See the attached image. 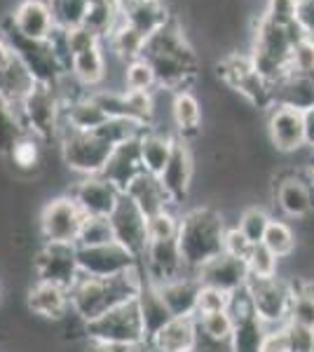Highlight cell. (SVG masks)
Listing matches in <instances>:
<instances>
[{
    "instance_id": "cell-1",
    "label": "cell",
    "mask_w": 314,
    "mask_h": 352,
    "mask_svg": "<svg viewBox=\"0 0 314 352\" xmlns=\"http://www.w3.org/2000/svg\"><path fill=\"white\" fill-rule=\"evenodd\" d=\"M144 272L131 270L117 277H85L80 275L76 287L71 289V310L82 320V324L101 317L104 312L117 305L134 300L144 287Z\"/></svg>"
},
{
    "instance_id": "cell-2",
    "label": "cell",
    "mask_w": 314,
    "mask_h": 352,
    "mask_svg": "<svg viewBox=\"0 0 314 352\" xmlns=\"http://www.w3.org/2000/svg\"><path fill=\"white\" fill-rule=\"evenodd\" d=\"M225 221L221 212L211 207L188 209L181 217L179 226V249L183 256L186 270L190 275H197L209 261L223 254V240H225Z\"/></svg>"
},
{
    "instance_id": "cell-3",
    "label": "cell",
    "mask_w": 314,
    "mask_h": 352,
    "mask_svg": "<svg viewBox=\"0 0 314 352\" xmlns=\"http://www.w3.org/2000/svg\"><path fill=\"white\" fill-rule=\"evenodd\" d=\"M293 41L289 36L287 26H277L267 21L265 16H258L251 24V43L249 56L256 71L275 87L282 78L289 76V59Z\"/></svg>"
},
{
    "instance_id": "cell-4",
    "label": "cell",
    "mask_w": 314,
    "mask_h": 352,
    "mask_svg": "<svg viewBox=\"0 0 314 352\" xmlns=\"http://www.w3.org/2000/svg\"><path fill=\"white\" fill-rule=\"evenodd\" d=\"M218 78L227 89L237 92L254 109L267 111L272 106V85L251 64L249 52H227L218 59Z\"/></svg>"
},
{
    "instance_id": "cell-5",
    "label": "cell",
    "mask_w": 314,
    "mask_h": 352,
    "mask_svg": "<svg viewBox=\"0 0 314 352\" xmlns=\"http://www.w3.org/2000/svg\"><path fill=\"white\" fill-rule=\"evenodd\" d=\"M56 144L64 164L80 176H96L104 172L108 157L115 148L99 132H76V129H64Z\"/></svg>"
},
{
    "instance_id": "cell-6",
    "label": "cell",
    "mask_w": 314,
    "mask_h": 352,
    "mask_svg": "<svg viewBox=\"0 0 314 352\" xmlns=\"http://www.w3.org/2000/svg\"><path fill=\"white\" fill-rule=\"evenodd\" d=\"M85 333H87L89 340H96V343H124V345L146 343L144 322H141L136 298L104 312V315L96 317L92 322H87L85 324Z\"/></svg>"
},
{
    "instance_id": "cell-7",
    "label": "cell",
    "mask_w": 314,
    "mask_h": 352,
    "mask_svg": "<svg viewBox=\"0 0 314 352\" xmlns=\"http://www.w3.org/2000/svg\"><path fill=\"white\" fill-rule=\"evenodd\" d=\"M247 298L256 315L265 322L267 327H284L289 322L291 300H293V282L284 277H249L247 282Z\"/></svg>"
},
{
    "instance_id": "cell-8",
    "label": "cell",
    "mask_w": 314,
    "mask_h": 352,
    "mask_svg": "<svg viewBox=\"0 0 314 352\" xmlns=\"http://www.w3.org/2000/svg\"><path fill=\"white\" fill-rule=\"evenodd\" d=\"M61 101L56 87H47V85H36L28 99L21 104L19 109V120L24 124L26 132L36 134L38 139L47 141H59V129H61Z\"/></svg>"
},
{
    "instance_id": "cell-9",
    "label": "cell",
    "mask_w": 314,
    "mask_h": 352,
    "mask_svg": "<svg viewBox=\"0 0 314 352\" xmlns=\"http://www.w3.org/2000/svg\"><path fill=\"white\" fill-rule=\"evenodd\" d=\"M36 275L40 282L64 287L71 292L80 280V263H78V247L64 242H45L33 258Z\"/></svg>"
},
{
    "instance_id": "cell-10",
    "label": "cell",
    "mask_w": 314,
    "mask_h": 352,
    "mask_svg": "<svg viewBox=\"0 0 314 352\" xmlns=\"http://www.w3.org/2000/svg\"><path fill=\"white\" fill-rule=\"evenodd\" d=\"M0 33L10 41L14 54L24 61L28 71L33 73V78H36L38 85L56 87L61 78L66 76L64 66H61V61L56 59L49 41H40V43L38 41H26V38H19L16 33L8 31V28H0Z\"/></svg>"
},
{
    "instance_id": "cell-11",
    "label": "cell",
    "mask_w": 314,
    "mask_h": 352,
    "mask_svg": "<svg viewBox=\"0 0 314 352\" xmlns=\"http://www.w3.org/2000/svg\"><path fill=\"white\" fill-rule=\"evenodd\" d=\"M78 263L85 277H117L141 268V261L117 242L78 247Z\"/></svg>"
},
{
    "instance_id": "cell-12",
    "label": "cell",
    "mask_w": 314,
    "mask_h": 352,
    "mask_svg": "<svg viewBox=\"0 0 314 352\" xmlns=\"http://www.w3.org/2000/svg\"><path fill=\"white\" fill-rule=\"evenodd\" d=\"M0 28H8L26 41H49V36L56 31L52 5L45 0H19L12 12L5 14V19L0 21Z\"/></svg>"
},
{
    "instance_id": "cell-13",
    "label": "cell",
    "mask_w": 314,
    "mask_h": 352,
    "mask_svg": "<svg viewBox=\"0 0 314 352\" xmlns=\"http://www.w3.org/2000/svg\"><path fill=\"white\" fill-rule=\"evenodd\" d=\"M85 214L80 212L71 195H61L49 200L40 212V232L45 242H64L76 244L80 228H82Z\"/></svg>"
},
{
    "instance_id": "cell-14",
    "label": "cell",
    "mask_w": 314,
    "mask_h": 352,
    "mask_svg": "<svg viewBox=\"0 0 314 352\" xmlns=\"http://www.w3.org/2000/svg\"><path fill=\"white\" fill-rule=\"evenodd\" d=\"M141 272L153 285H164L176 277L190 275L186 270L183 256H181L179 240H153L148 242L146 254L141 258Z\"/></svg>"
},
{
    "instance_id": "cell-15",
    "label": "cell",
    "mask_w": 314,
    "mask_h": 352,
    "mask_svg": "<svg viewBox=\"0 0 314 352\" xmlns=\"http://www.w3.org/2000/svg\"><path fill=\"white\" fill-rule=\"evenodd\" d=\"M122 195L124 192L115 188L111 181H106L101 174L82 176L71 190V197L85 217H111Z\"/></svg>"
},
{
    "instance_id": "cell-16",
    "label": "cell",
    "mask_w": 314,
    "mask_h": 352,
    "mask_svg": "<svg viewBox=\"0 0 314 352\" xmlns=\"http://www.w3.org/2000/svg\"><path fill=\"white\" fill-rule=\"evenodd\" d=\"M111 226H113V237L117 244H122L127 252L134 254L136 258H144L146 247H148V228H146V217L127 195H122V200L117 202L115 212L111 214Z\"/></svg>"
},
{
    "instance_id": "cell-17",
    "label": "cell",
    "mask_w": 314,
    "mask_h": 352,
    "mask_svg": "<svg viewBox=\"0 0 314 352\" xmlns=\"http://www.w3.org/2000/svg\"><path fill=\"white\" fill-rule=\"evenodd\" d=\"M232 315H235V331L230 338L232 352H262V343L270 327L251 310L247 292H239L232 298Z\"/></svg>"
},
{
    "instance_id": "cell-18",
    "label": "cell",
    "mask_w": 314,
    "mask_h": 352,
    "mask_svg": "<svg viewBox=\"0 0 314 352\" xmlns=\"http://www.w3.org/2000/svg\"><path fill=\"white\" fill-rule=\"evenodd\" d=\"M267 136L270 144L279 153H298L305 148V120L302 111L289 109V106H270L267 109Z\"/></svg>"
},
{
    "instance_id": "cell-19",
    "label": "cell",
    "mask_w": 314,
    "mask_h": 352,
    "mask_svg": "<svg viewBox=\"0 0 314 352\" xmlns=\"http://www.w3.org/2000/svg\"><path fill=\"white\" fill-rule=\"evenodd\" d=\"M192 176H195V157H192V148L190 144L183 139L176 136V144H174V153H171L167 167L162 169L159 174V181H162L164 190L171 197V202L176 204H183L190 195L192 188Z\"/></svg>"
},
{
    "instance_id": "cell-20",
    "label": "cell",
    "mask_w": 314,
    "mask_h": 352,
    "mask_svg": "<svg viewBox=\"0 0 314 352\" xmlns=\"http://www.w3.org/2000/svg\"><path fill=\"white\" fill-rule=\"evenodd\" d=\"M277 207L291 219H305L314 212V181L310 172L305 176L291 172L279 176L275 184Z\"/></svg>"
},
{
    "instance_id": "cell-21",
    "label": "cell",
    "mask_w": 314,
    "mask_h": 352,
    "mask_svg": "<svg viewBox=\"0 0 314 352\" xmlns=\"http://www.w3.org/2000/svg\"><path fill=\"white\" fill-rule=\"evenodd\" d=\"M115 5L120 19L134 26L146 38H150L174 19V10L167 5V0H115Z\"/></svg>"
},
{
    "instance_id": "cell-22",
    "label": "cell",
    "mask_w": 314,
    "mask_h": 352,
    "mask_svg": "<svg viewBox=\"0 0 314 352\" xmlns=\"http://www.w3.org/2000/svg\"><path fill=\"white\" fill-rule=\"evenodd\" d=\"M197 277H199V282L207 287H216L227 294H239L247 289L249 268H247V261L221 254V256H216L214 261H209V263L197 272Z\"/></svg>"
},
{
    "instance_id": "cell-23",
    "label": "cell",
    "mask_w": 314,
    "mask_h": 352,
    "mask_svg": "<svg viewBox=\"0 0 314 352\" xmlns=\"http://www.w3.org/2000/svg\"><path fill=\"white\" fill-rule=\"evenodd\" d=\"M141 172H146V169H144V164H141L139 139H131V141H124V144H120L113 148L101 176L124 192L131 186V181H134Z\"/></svg>"
},
{
    "instance_id": "cell-24",
    "label": "cell",
    "mask_w": 314,
    "mask_h": 352,
    "mask_svg": "<svg viewBox=\"0 0 314 352\" xmlns=\"http://www.w3.org/2000/svg\"><path fill=\"white\" fill-rule=\"evenodd\" d=\"M202 101L190 89H181V92L171 94V122H174L176 136L190 144V139L202 134Z\"/></svg>"
},
{
    "instance_id": "cell-25",
    "label": "cell",
    "mask_w": 314,
    "mask_h": 352,
    "mask_svg": "<svg viewBox=\"0 0 314 352\" xmlns=\"http://www.w3.org/2000/svg\"><path fill=\"white\" fill-rule=\"evenodd\" d=\"M108 122V116L104 113L99 104L94 101L92 92L76 96L71 101H64L61 109V129H76V132H96L99 127H104Z\"/></svg>"
},
{
    "instance_id": "cell-26",
    "label": "cell",
    "mask_w": 314,
    "mask_h": 352,
    "mask_svg": "<svg viewBox=\"0 0 314 352\" xmlns=\"http://www.w3.org/2000/svg\"><path fill=\"white\" fill-rule=\"evenodd\" d=\"M124 195L144 212L146 219L155 217V214L164 212V209H174V202H171V197L167 195V190H164L159 176H155V174L141 172L134 181H131L129 188L124 190Z\"/></svg>"
},
{
    "instance_id": "cell-27",
    "label": "cell",
    "mask_w": 314,
    "mask_h": 352,
    "mask_svg": "<svg viewBox=\"0 0 314 352\" xmlns=\"http://www.w3.org/2000/svg\"><path fill=\"white\" fill-rule=\"evenodd\" d=\"M159 296L167 303V308L171 310L174 317H195L197 312V296L199 289H202V282H199L197 275H183L176 277V280H169L164 285H155Z\"/></svg>"
},
{
    "instance_id": "cell-28",
    "label": "cell",
    "mask_w": 314,
    "mask_h": 352,
    "mask_svg": "<svg viewBox=\"0 0 314 352\" xmlns=\"http://www.w3.org/2000/svg\"><path fill=\"white\" fill-rule=\"evenodd\" d=\"M36 85L38 82L33 78V73L28 71L26 64L16 54L10 59V64L0 68V96L12 106L16 116H19V109L28 99V94L36 89Z\"/></svg>"
},
{
    "instance_id": "cell-29",
    "label": "cell",
    "mask_w": 314,
    "mask_h": 352,
    "mask_svg": "<svg viewBox=\"0 0 314 352\" xmlns=\"http://www.w3.org/2000/svg\"><path fill=\"white\" fill-rule=\"evenodd\" d=\"M153 352H195L197 348V322L195 317H174L150 340Z\"/></svg>"
},
{
    "instance_id": "cell-30",
    "label": "cell",
    "mask_w": 314,
    "mask_h": 352,
    "mask_svg": "<svg viewBox=\"0 0 314 352\" xmlns=\"http://www.w3.org/2000/svg\"><path fill=\"white\" fill-rule=\"evenodd\" d=\"M28 308L45 320H64L71 310V292L38 280L28 289Z\"/></svg>"
},
{
    "instance_id": "cell-31",
    "label": "cell",
    "mask_w": 314,
    "mask_h": 352,
    "mask_svg": "<svg viewBox=\"0 0 314 352\" xmlns=\"http://www.w3.org/2000/svg\"><path fill=\"white\" fill-rule=\"evenodd\" d=\"M176 134L162 132V129H146L139 136V153H141V164L148 174L159 176L162 169L167 167L171 153H174Z\"/></svg>"
},
{
    "instance_id": "cell-32",
    "label": "cell",
    "mask_w": 314,
    "mask_h": 352,
    "mask_svg": "<svg viewBox=\"0 0 314 352\" xmlns=\"http://www.w3.org/2000/svg\"><path fill=\"white\" fill-rule=\"evenodd\" d=\"M272 106H289L302 111L314 109V76H293L289 73L272 87Z\"/></svg>"
},
{
    "instance_id": "cell-33",
    "label": "cell",
    "mask_w": 314,
    "mask_h": 352,
    "mask_svg": "<svg viewBox=\"0 0 314 352\" xmlns=\"http://www.w3.org/2000/svg\"><path fill=\"white\" fill-rule=\"evenodd\" d=\"M136 303H139L141 322H144L146 343H150L159 329L174 320V315H171L167 303H164L162 296H159L157 287L153 285V282H148V280L144 282V287H141L139 296H136Z\"/></svg>"
},
{
    "instance_id": "cell-34",
    "label": "cell",
    "mask_w": 314,
    "mask_h": 352,
    "mask_svg": "<svg viewBox=\"0 0 314 352\" xmlns=\"http://www.w3.org/2000/svg\"><path fill=\"white\" fill-rule=\"evenodd\" d=\"M68 73H71V76L76 78L85 89H89V92L104 87L106 76H108V59H106V52H104V45H101V47L89 50V52L73 56L71 71Z\"/></svg>"
},
{
    "instance_id": "cell-35",
    "label": "cell",
    "mask_w": 314,
    "mask_h": 352,
    "mask_svg": "<svg viewBox=\"0 0 314 352\" xmlns=\"http://www.w3.org/2000/svg\"><path fill=\"white\" fill-rule=\"evenodd\" d=\"M146 43H148V38L144 33H139L134 26L124 24V21H120L115 26V31L104 41V45H108V54H113L115 59L122 61V64L141 59L146 52Z\"/></svg>"
},
{
    "instance_id": "cell-36",
    "label": "cell",
    "mask_w": 314,
    "mask_h": 352,
    "mask_svg": "<svg viewBox=\"0 0 314 352\" xmlns=\"http://www.w3.org/2000/svg\"><path fill=\"white\" fill-rule=\"evenodd\" d=\"M43 144L45 141L38 139L36 134L24 132L14 141V146L10 148V153L5 157H8L16 172L33 174V172H38L40 164H43Z\"/></svg>"
},
{
    "instance_id": "cell-37",
    "label": "cell",
    "mask_w": 314,
    "mask_h": 352,
    "mask_svg": "<svg viewBox=\"0 0 314 352\" xmlns=\"http://www.w3.org/2000/svg\"><path fill=\"white\" fill-rule=\"evenodd\" d=\"M197 333L207 340L216 343H230L232 331H235V315L232 310L209 312V315H197Z\"/></svg>"
},
{
    "instance_id": "cell-38",
    "label": "cell",
    "mask_w": 314,
    "mask_h": 352,
    "mask_svg": "<svg viewBox=\"0 0 314 352\" xmlns=\"http://www.w3.org/2000/svg\"><path fill=\"white\" fill-rule=\"evenodd\" d=\"M120 21H122V19H120L117 5H115V0H113V3H94V5H89L87 14H85L82 26H87L89 31L96 33L101 41H106V38L111 36L113 31H115V26L120 24Z\"/></svg>"
},
{
    "instance_id": "cell-39",
    "label": "cell",
    "mask_w": 314,
    "mask_h": 352,
    "mask_svg": "<svg viewBox=\"0 0 314 352\" xmlns=\"http://www.w3.org/2000/svg\"><path fill=\"white\" fill-rule=\"evenodd\" d=\"M122 85L129 92H155L157 78H155V71H153L150 61H148L146 56H141V59H134V61H129V64H124Z\"/></svg>"
},
{
    "instance_id": "cell-40",
    "label": "cell",
    "mask_w": 314,
    "mask_h": 352,
    "mask_svg": "<svg viewBox=\"0 0 314 352\" xmlns=\"http://www.w3.org/2000/svg\"><path fill=\"white\" fill-rule=\"evenodd\" d=\"M108 242H115L111 219L108 217H85L76 247H99V244H108Z\"/></svg>"
},
{
    "instance_id": "cell-41",
    "label": "cell",
    "mask_w": 314,
    "mask_h": 352,
    "mask_svg": "<svg viewBox=\"0 0 314 352\" xmlns=\"http://www.w3.org/2000/svg\"><path fill=\"white\" fill-rule=\"evenodd\" d=\"M272 219L265 209L260 207H249L239 214V221H237V228L242 232L244 237L251 242V244H260L262 237H265L267 228H270Z\"/></svg>"
},
{
    "instance_id": "cell-42",
    "label": "cell",
    "mask_w": 314,
    "mask_h": 352,
    "mask_svg": "<svg viewBox=\"0 0 314 352\" xmlns=\"http://www.w3.org/2000/svg\"><path fill=\"white\" fill-rule=\"evenodd\" d=\"M262 244L275 254L277 258H287L295 252V232L291 230V226H287L284 221L272 219L270 228H267Z\"/></svg>"
},
{
    "instance_id": "cell-43",
    "label": "cell",
    "mask_w": 314,
    "mask_h": 352,
    "mask_svg": "<svg viewBox=\"0 0 314 352\" xmlns=\"http://www.w3.org/2000/svg\"><path fill=\"white\" fill-rule=\"evenodd\" d=\"M52 14L56 21V28H76L82 26L85 14L89 10V0H52Z\"/></svg>"
},
{
    "instance_id": "cell-44",
    "label": "cell",
    "mask_w": 314,
    "mask_h": 352,
    "mask_svg": "<svg viewBox=\"0 0 314 352\" xmlns=\"http://www.w3.org/2000/svg\"><path fill=\"white\" fill-rule=\"evenodd\" d=\"M24 132L26 129L19 120V116H16L12 106L0 96V153L8 155L10 148L14 146V141Z\"/></svg>"
},
{
    "instance_id": "cell-45",
    "label": "cell",
    "mask_w": 314,
    "mask_h": 352,
    "mask_svg": "<svg viewBox=\"0 0 314 352\" xmlns=\"http://www.w3.org/2000/svg\"><path fill=\"white\" fill-rule=\"evenodd\" d=\"M179 226H181V217L174 209H164V212L155 214V217H148L146 219L148 242L176 240V237H179Z\"/></svg>"
},
{
    "instance_id": "cell-46",
    "label": "cell",
    "mask_w": 314,
    "mask_h": 352,
    "mask_svg": "<svg viewBox=\"0 0 314 352\" xmlns=\"http://www.w3.org/2000/svg\"><path fill=\"white\" fill-rule=\"evenodd\" d=\"M247 268H249V277H258V280H265V277H277L279 270V258L265 244H254V249L247 256Z\"/></svg>"
},
{
    "instance_id": "cell-47",
    "label": "cell",
    "mask_w": 314,
    "mask_h": 352,
    "mask_svg": "<svg viewBox=\"0 0 314 352\" xmlns=\"http://www.w3.org/2000/svg\"><path fill=\"white\" fill-rule=\"evenodd\" d=\"M289 73L293 76H314V36H305L291 50Z\"/></svg>"
},
{
    "instance_id": "cell-48",
    "label": "cell",
    "mask_w": 314,
    "mask_h": 352,
    "mask_svg": "<svg viewBox=\"0 0 314 352\" xmlns=\"http://www.w3.org/2000/svg\"><path fill=\"white\" fill-rule=\"evenodd\" d=\"M232 298L235 294H227V292H221L216 287H207L202 285L199 289V296H197V315H209V312H221V310H230L232 308Z\"/></svg>"
},
{
    "instance_id": "cell-49",
    "label": "cell",
    "mask_w": 314,
    "mask_h": 352,
    "mask_svg": "<svg viewBox=\"0 0 314 352\" xmlns=\"http://www.w3.org/2000/svg\"><path fill=\"white\" fill-rule=\"evenodd\" d=\"M295 8H298V0H262L260 16L277 26H291L295 24Z\"/></svg>"
},
{
    "instance_id": "cell-50",
    "label": "cell",
    "mask_w": 314,
    "mask_h": 352,
    "mask_svg": "<svg viewBox=\"0 0 314 352\" xmlns=\"http://www.w3.org/2000/svg\"><path fill=\"white\" fill-rule=\"evenodd\" d=\"M101 45H104V41H101L96 33L89 31L87 26H76L66 31V47H68V52H71V56L89 52V50L101 47Z\"/></svg>"
},
{
    "instance_id": "cell-51",
    "label": "cell",
    "mask_w": 314,
    "mask_h": 352,
    "mask_svg": "<svg viewBox=\"0 0 314 352\" xmlns=\"http://www.w3.org/2000/svg\"><path fill=\"white\" fill-rule=\"evenodd\" d=\"M289 322L314 327V296H310V294H305V292H300V289L293 287V300H291Z\"/></svg>"
},
{
    "instance_id": "cell-52",
    "label": "cell",
    "mask_w": 314,
    "mask_h": 352,
    "mask_svg": "<svg viewBox=\"0 0 314 352\" xmlns=\"http://www.w3.org/2000/svg\"><path fill=\"white\" fill-rule=\"evenodd\" d=\"M284 333L289 338L291 352H310L314 348V327L287 322L284 324Z\"/></svg>"
},
{
    "instance_id": "cell-53",
    "label": "cell",
    "mask_w": 314,
    "mask_h": 352,
    "mask_svg": "<svg viewBox=\"0 0 314 352\" xmlns=\"http://www.w3.org/2000/svg\"><path fill=\"white\" fill-rule=\"evenodd\" d=\"M251 249H254V244H251L247 237H244L242 232H239L237 226H232V228L225 230V240H223V254L247 261Z\"/></svg>"
},
{
    "instance_id": "cell-54",
    "label": "cell",
    "mask_w": 314,
    "mask_h": 352,
    "mask_svg": "<svg viewBox=\"0 0 314 352\" xmlns=\"http://www.w3.org/2000/svg\"><path fill=\"white\" fill-rule=\"evenodd\" d=\"M295 24L305 36H314V0H298L295 8Z\"/></svg>"
},
{
    "instance_id": "cell-55",
    "label": "cell",
    "mask_w": 314,
    "mask_h": 352,
    "mask_svg": "<svg viewBox=\"0 0 314 352\" xmlns=\"http://www.w3.org/2000/svg\"><path fill=\"white\" fill-rule=\"evenodd\" d=\"M262 352H291L284 327H272L270 331H267L265 343H262Z\"/></svg>"
},
{
    "instance_id": "cell-56",
    "label": "cell",
    "mask_w": 314,
    "mask_h": 352,
    "mask_svg": "<svg viewBox=\"0 0 314 352\" xmlns=\"http://www.w3.org/2000/svg\"><path fill=\"white\" fill-rule=\"evenodd\" d=\"M87 352H153V350L148 343L124 345V343H96V340H89Z\"/></svg>"
},
{
    "instance_id": "cell-57",
    "label": "cell",
    "mask_w": 314,
    "mask_h": 352,
    "mask_svg": "<svg viewBox=\"0 0 314 352\" xmlns=\"http://www.w3.org/2000/svg\"><path fill=\"white\" fill-rule=\"evenodd\" d=\"M302 120H305V148L314 151V109L302 113Z\"/></svg>"
},
{
    "instance_id": "cell-58",
    "label": "cell",
    "mask_w": 314,
    "mask_h": 352,
    "mask_svg": "<svg viewBox=\"0 0 314 352\" xmlns=\"http://www.w3.org/2000/svg\"><path fill=\"white\" fill-rule=\"evenodd\" d=\"M14 56V50H12V45H10L8 38L0 33V68H3L5 64H10V59Z\"/></svg>"
},
{
    "instance_id": "cell-59",
    "label": "cell",
    "mask_w": 314,
    "mask_h": 352,
    "mask_svg": "<svg viewBox=\"0 0 314 352\" xmlns=\"http://www.w3.org/2000/svg\"><path fill=\"white\" fill-rule=\"evenodd\" d=\"M45 3H52V0H45Z\"/></svg>"
},
{
    "instance_id": "cell-60",
    "label": "cell",
    "mask_w": 314,
    "mask_h": 352,
    "mask_svg": "<svg viewBox=\"0 0 314 352\" xmlns=\"http://www.w3.org/2000/svg\"><path fill=\"white\" fill-rule=\"evenodd\" d=\"M310 352H314V348H312V350H310Z\"/></svg>"
}]
</instances>
